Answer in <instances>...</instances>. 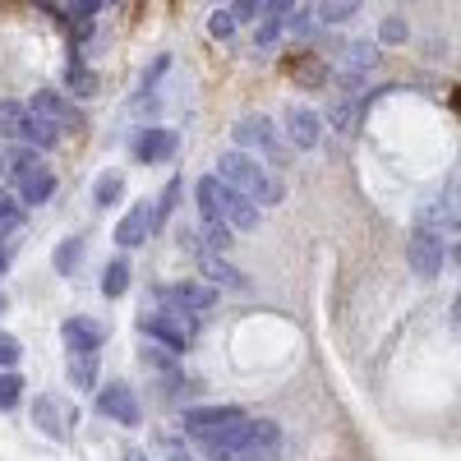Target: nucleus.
<instances>
[{
  "label": "nucleus",
  "mask_w": 461,
  "mask_h": 461,
  "mask_svg": "<svg viewBox=\"0 0 461 461\" xmlns=\"http://www.w3.org/2000/svg\"><path fill=\"white\" fill-rule=\"evenodd\" d=\"M5 304H10V300H5V291H0V314H5Z\"/></svg>",
  "instance_id": "45"
},
{
  "label": "nucleus",
  "mask_w": 461,
  "mask_h": 461,
  "mask_svg": "<svg viewBox=\"0 0 461 461\" xmlns=\"http://www.w3.org/2000/svg\"><path fill=\"white\" fill-rule=\"evenodd\" d=\"M180 189H185V180H180V176H171V180H167V189L158 194V203H152V230L171 221V212H176V203H180Z\"/></svg>",
  "instance_id": "26"
},
{
  "label": "nucleus",
  "mask_w": 461,
  "mask_h": 461,
  "mask_svg": "<svg viewBox=\"0 0 461 461\" xmlns=\"http://www.w3.org/2000/svg\"><path fill=\"white\" fill-rule=\"evenodd\" d=\"M5 267H10V249H5V245H0V273H5Z\"/></svg>",
  "instance_id": "44"
},
{
  "label": "nucleus",
  "mask_w": 461,
  "mask_h": 461,
  "mask_svg": "<svg viewBox=\"0 0 461 461\" xmlns=\"http://www.w3.org/2000/svg\"><path fill=\"white\" fill-rule=\"evenodd\" d=\"M286 74H291V79L300 84V88H323L328 79H332V69L323 65V56H314V51H291L286 56Z\"/></svg>",
  "instance_id": "17"
},
{
  "label": "nucleus",
  "mask_w": 461,
  "mask_h": 461,
  "mask_svg": "<svg viewBox=\"0 0 461 461\" xmlns=\"http://www.w3.org/2000/svg\"><path fill=\"white\" fill-rule=\"evenodd\" d=\"M240 461H277V452H254V456H240Z\"/></svg>",
  "instance_id": "43"
},
{
  "label": "nucleus",
  "mask_w": 461,
  "mask_h": 461,
  "mask_svg": "<svg viewBox=\"0 0 461 461\" xmlns=\"http://www.w3.org/2000/svg\"><path fill=\"white\" fill-rule=\"evenodd\" d=\"M230 245H236V230H230L226 221H203V230L194 236V249L199 254H212V258H226Z\"/></svg>",
  "instance_id": "22"
},
{
  "label": "nucleus",
  "mask_w": 461,
  "mask_h": 461,
  "mask_svg": "<svg viewBox=\"0 0 461 461\" xmlns=\"http://www.w3.org/2000/svg\"><path fill=\"white\" fill-rule=\"evenodd\" d=\"M51 263H56V273H60V277H74V267L84 263V240H79V236H65V240L56 245Z\"/></svg>",
  "instance_id": "25"
},
{
  "label": "nucleus",
  "mask_w": 461,
  "mask_h": 461,
  "mask_svg": "<svg viewBox=\"0 0 461 461\" xmlns=\"http://www.w3.org/2000/svg\"><path fill=\"white\" fill-rule=\"evenodd\" d=\"M356 10H360V5H319V10H314V23L332 28V23H346V19H356Z\"/></svg>",
  "instance_id": "35"
},
{
  "label": "nucleus",
  "mask_w": 461,
  "mask_h": 461,
  "mask_svg": "<svg viewBox=\"0 0 461 461\" xmlns=\"http://www.w3.org/2000/svg\"><path fill=\"white\" fill-rule=\"evenodd\" d=\"M32 425L42 429L51 443H69V425H79V411H74L65 397H56V393H42L32 402Z\"/></svg>",
  "instance_id": "5"
},
{
  "label": "nucleus",
  "mask_w": 461,
  "mask_h": 461,
  "mask_svg": "<svg viewBox=\"0 0 461 461\" xmlns=\"http://www.w3.org/2000/svg\"><path fill=\"white\" fill-rule=\"evenodd\" d=\"M65 88H69L74 97H97V88H102V79L84 65V56H79V51H69V65H65Z\"/></svg>",
  "instance_id": "21"
},
{
  "label": "nucleus",
  "mask_w": 461,
  "mask_h": 461,
  "mask_svg": "<svg viewBox=\"0 0 461 461\" xmlns=\"http://www.w3.org/2000/svg\"><path fill=\"white\" fill-rule=\"evenodd\" d=\"M139 332L148 337V346H162V351L180 356V351H189V341H194V319H180L171 310H152V314L143 310Z\"/></svg>",
  "instance_id": "3"
},
{
  "label": "nucleus",
  "mask_w": 461,
  "mask_h": 461,
  "mask_svg": "<svg viewBox=\"0 0 461 461\" xmlns=\"http://www.w3.org/2000/svg\"><path fill=\"white\" fill-rule=\"evenodd\" d=\"M121 194H125V176H121V171H106V176H97V185H93V203H97V208L121 203Z\"/></svg>",
  "instance_id": "27"
},
{
  "label": "nucleus",
  "mask_w": 461,
  "mask_h": 461,
  "mask_svg": "<svg viewBox=\"0 0 461 461\" xmlns=\"http://www.w3.org/2000/svg\"><path fill=\"white\" fill-rule=\"evenodd\" d=\"M176 130H167V125H148V130H139V139H134V158L139 162H167V158H176Z\"/></svg>",
  "instance_id": "15"
},
{
  "label": "nucleus",
  "mask_w": 461,
  "mask_h": 461,
  "mask_svg": "<svg viewBox=\"0 0 461 461\" xmlns=\"http://www.w3.org/2000/svg\"><path fill=\"white\" fill-rule=\"evenodd\" d=\"M130 291V263L125 258H111L106 267H102V295L106 300H121Z\"/></svg>",
  "instance_id": "24"
},
{
  "label": "nucleus",
  "mask_w": 461,
  "mask_h": 461,
  "mask_svg": "<svg viewBox=\"0 0 461 461\" xmlns=\"http://www.w3.org/2000/svg\"><path fill=\"white\" fill-rule=\"evenodd\" d=\"M0 134L19 139V148H32V152H51V148L65 139L51 121L32 115L23 102H0Z\"/></svg>",
  "instance_id": "2"
},
{
  "label": "nucleus",
  "mask_w": 461,
  "mask_h": 461,
  "mask_svg": "<svg viewBox=\"0 0 461 461\" xmlns=\"http://www.w3.org/2000/svg\"><path fill=\"white\" fill-rule=\"evenodd\" d=\"M60 341H65V351L69 360H97L102 356V346H106V328L93 323V319H65L60 323Z\"/></svg>",
  "instance_id": "10"
},
{
  "label": "nucleus",
  "mask_w": 461,
  "mask_h": 461,
  "mask_svg": "<svg viewBox=\"0 0 461 461\" xmlns=\"http://www.w3.org/2000/svg\"><path fill=\"white\" fill-rule=\"evenodd\" d=\"M199 267H203V277L212 282V291H217V286H230V291H245V286H249L240 267H236V263H226V258L199 254Z\"/></svg>",
  "instance_id": "20"
},
{
  "label": "nucleus",
  "mask_w": 461,
  "mask_h": 461,
  "mask_svg": "<svg viewBox=\"0 0 461 461\" xmlns=\"http://www.w3.org/2000/svg\"><path fill=\"white\" fill-rule=\"evenodd\" d=\"M148 236H152V203L143 199V203H134V208L121 217V226H115V245L139 249V245H148Z\"/></svg>",
  "instance_id": "16"
},
{
  "label": "nucleus",
  "mask_w": 461,
  "mask_h": 461,
  "mask_svg": "<svg viewBox=\"0 0 461 461\" xmlns=\"http://www.w3.org/2000/svg\"><path fill=\"white\" fill-rule=\"evenodd\" d=\"M32 115H42V121H51L60 134H79L88 121H84V111L79 106H74L65 93H56V88H42V93H32L28 102H23Z\"/></svg>",
  "instance_id": "6"
},
{
  "label": "nucleus",
  "mask_w": 461,
  "mask_h": 461,
  "mask_svg": "<svg viewBox=\"0 0 461 461\" xmlns=\"http://www.w3.org/2000/svg\"><path fill=\"white\" fill-rule=\"evenodd\" d=\"M212 176H217L221 185H230V189H240V194H245L258 212L286 199V185H282V180H273V176H267V167H258V158H249V152H240V148L221 152Z\"/></svg>",
  "instance_id": "1"
},
{
  "label": "nucleus",
  "mask_w": 461,
  "mask_h": 461,
  "mask_svg": "<svg viewBox=\"0 0 461 461\" xmlns=\"http://www.w3.org/2000/svg\"><path fill=\"white\" fill-rule=\"evenodd\" d=\"M167 65H171V56H158V60H152V69H143V79H139V93H143V97L158 88V79L167 74Z\"/></svg>",
  "instance_id": "38"
},
{
  "label": "nucleus",
  "mask_w": 461,
  "mask_h": 461,
  "mask_svg": "<svg viewBox=\"0 0 461 461\" xmlns=\"http://www.w3.org/2000/svg\"><path fill=\"white\" fill-rule=\"evenodd\" d=\"M37 167H42V158H37V152L32 148H19V143H10V148H0V176H5L14 189L37 171Z\"/></svg>",
  "instance_id": "18"
},
{
  "label": "nucleus",
  "mask_w": 461,
  "mask_h": 461,
  "mask_svg": "<svg viewBox=\"0 0 461 461\" xmlns=\"http://www.w3.org/2000/svg\"><path fill=\"white\" fill-rule=\"evenodd\" d=\"M282 28L295 37V42H304V37H314V28H319V23H314V10H291Z\"/></svg>",
  "instance_id": "30"
},
{
  "label": "nucleus",
  "mask_w": 461,
  "mask_h": 461,
  "mask_svg": "<svg viewBox=\"0 0 461 461\" xmlns=\"http://www.w3.org/2000/svg\"><path fill=\"white\" fill-rule=\"evenodd\" d=\"M291 10H295V5H263V10H258V37H254V42H258V47H277L282 23H286Z\"/></svg>",
  "instance_id": "23"
},
{
  "label": "nucleus",
  "mask_w": 461,
  "mask_h": 461,
  "mask_svg": "<svg viewBox=\"0 0 461 461\" xmlns=\"http://www.w3.org/2000/svg\"><path fill=\"white\" fill-rule=\"evenodd\" d=\"M236 143H240V152H245V148L263 152V158L273 162V167L286 162V148L277 143V125L267 121V115H245V121L236 125ZM254 152H249V158H254Z\"/></svg>",
  "instance_id": "7"
},
{
  "label": "nucleus",
  "mask_w": 461,
  "mask_h": 461,
  "mask_svg": "<svg viewBox=\"0 0 461 461\" xmlns=\"http://www.w3.org/2000/svg\"><path fill=\"white\" fill-rule=\"evenodd\" d=\"M406 32H411L406 19H402V14H388V19L378 23V42H393V47H397V42H406Z\"/></svg>",
  "instance_id": "36"
},
{
  "label": "nucleus",
  "mask_w": 461,
  "mask_h": 461,
  "mask_svg": "<svg viewBox=\"0 0 461 461\" xmlns=\"http://www.w3.org/2000/svg\"><path fill=\"white\" fill-rule=\"evenodd\" d=\"M139 360H143L148 369H158V374H171V369H176V356H171V351H162V346H143Z\"/></svg>",
  "instance_id": "34"
},
{
  "label": "nucleus",
  "mask_w": 461,
  "mask_h": 461,
  "mask_svg": "<svg viewBox=\"0 0 461 461\" xmlns=\"http://www.w3.org/2000/svg\"><path fill=\"white\" fill-rule=\"evenodd\" d=\"M411 230H425V236H438V240H452V245H456V203H452V199L420 203Z\"/></svg>",
  "instance_id": "13"
},
{
  "label": "nucleus",
  "mask_w": 461,
  "mask_h": 461,
  "mask_svg": "<svg viewBox=\"0 0 461 461\" xmlns=\"http://www.w3.org/2000/svg\"><path fill=\"white\" fill-rule=\"evenodd\" d=\"M158 300L167 304L171 314H203V310H212L217 304V291L212 286H203V282H171V286H158Z\"/></svg>",
  "instance_id": "11"
},
{
  "label": "nucleus",
  "mask_w": 461,
  "mask_h": 461,
  "mask_svg": "<svg viewBox=\"0 0 461 461\" xmlns=\"http://www.w3.org/2000/svg\"><path fill=\"white\" fill-rule=\"evenodd\" d=\"M167 461H194V456H189V452H180V447L171 443V447H167Z\"/></svg>",
  "instance_id": "41"
},
{
  "label": "nucleus",
  "mask_w": 461,
  "mask_h": 461,
  "mask_svg": "<svg viewBox=\"0 0 461 461\" xmlns=\"http://www.w3.org/2000/svg\"><path fill=\"white\" fill-rule=\"evenodd\" d=\"M406 258H411V267H415L420 277H438L443 263L456 258V245H452V240H438V236H425V230H411Z\"/></svg>",
  "instance_id": "8"
},
{
  "label": "nucleus",
  "mask_w": 461,
  "mask_h": 461,
  "mask_svg": "<svg viewBox=\"0 0 461 461\" xmlns=\"http://www.w3.org/2000/svg\"><path fill=\"white\" fill-rule=\"evenodd\" d=\"M19 356H23V346H19V337H14V332H5V328H0V369H14V365H19Z\"/></svg>",
  "instance_id": "37"
},
{
  "label": "nucleus",
  "mask_w": 461,
  "mask_h": 461,
  "mask_svg": "<svg viewBox=\"0 0 461 461\" xmlns=\"http://www.w3.org/2000/svg\"><path fill=\"white\" fill-rule=\"evenodd\" d=\"M23 397V378L14 369H0V411H14Z\"/></svg>",
  "instance_id": "29"
},
{
  "label": "nucleus",
  "mask_w": 461,
  "mask_h": 461,
  "mask_svg": "<svg viewBox=\"0 0 461 461\" xmlns=\"http://www.w3.org/2000/svg\"><path fill=\"white\" fill-rule=\"evenodd\" d=\"M19 221H23V208L14 203V194H10V189L0 185V230H14Z\"/></svg>",
  "instance_id": "32"
},
{
  "label": "nucleus",
  "mask_w": 461,
  "mask_h": 461,
  "mask_svg": "<svg viewBox=\"0 0 461 461\" xmlns=\"http://www.w3.org/2000/svg\"><path fill=\"white\" fill-rule=\"evenodd\" d=\"M282 134L291 139V148H300V152H310V148H319V139H323V115L314 111V106H286L282 111Z\"/></svg>",
  "instance_id": "12"
},
{
  "label": "nucleus",
  "mask_w": 461,
  "mask_h": 461,
  "mask_svg": "<svg viewBox=\"0 0 461 461\" xmlns=\"http://www.w3.org/2000/svg\"><path fill=\"white\" fill-rule=\"evenodd\" d=\"M125 461H148V452L143 447H125Z\"/></svg>",
  "instance_id": "42"
},
{
  "label": "nucleus",
  "mask_w": 461,
  "mask_h": 461,
  "mask_svg": "<svg viewBox=\"0 0 461 461\" xmlns=\"http://www.w3.org/2000/svg\"><path fill=\"white\" fill-rule=\"evenodd\" d=\"M69 388H93L97 383V360H69Z\"/></svg>",
  "instance_id": "31"
},
{
  "label": "nucleus",
  "mask_w": 461,
  "mask_h": 461,
  "mask_svg": "<svg viewBox=\"0 0 461 461\" xmlns=\"http://www.w3.org/2000/svg\"><path fill=\"white\" fill-rule=\"evenodd\" d=\"M217 199H221V180H217V176H203V180L194 185V203H199L203 221H217Z\"/></svg>",
  "instance_id": "28"
},
{
  "label": "nucleus",
  "mask_w": 461,
  "mask_h": 461,
  "mask_svg": "<svg viewBox=\"0 0 461 461\" xmlns=\"http://www.w3.org/2000/svg\"><path fill=\"white\" fill-rule=\"evenodd\" d=\"M217 221H226L230 230H254L258 221H263V212L240 194V189H230V185H221V199H217Z\"/></svg>",
  "instance_id": "14"
},
{
  "label": "nucleus",
  "mask_w": 461,
  "mask_h": 461,
  "mask_svg": "<svg viewBox=\"0 0 461 461\" xmlns=\"http://www.w3.org/2000/svg\"><path fill=\"white\" fill-rule=\"evenodd\" d=\"M245 411L240 406H185L180 411V429L189 434V438H217V434H226V429H236V425H245Z\"/></svg>",
  "instance_id": "4"
},
{
  "label": "nucleus",
  "mask_w": 461,
  "mask_h": 461,
  "mask_svg": "<svg viewBox=\"0 0 461 461\" xmlns=\"http://www.w3.org/2000/svg\"><path fill=\"white\" fill-rule=\"evenodd\" d=\"M236 28H240V23L230 19V5H226V10H212V14H208V32L217 37V42H226V37H236Z\"/></svg>",
  "instance_id": "33"
},
{
  "label": "nucleus",
  "mask_w": 461,
  "mask_h": 461,
  "mask_svg": "<svg viewBox=\"0 0 461 461\" xmlns=\"http://www.w3.org/2000/svg\"><path fill=\"white\" fill-rule=\"evenodd\" d=\"M258 10H263V5H254V0H240V5H230V19L245 23V19H258Z\"/></svg>",
  "instance_id": "40"
},
{
  "label": "nucleus",
  "mask_w": 461,
  "mask_h": 461,
  "mask_svg": "<svg viewBox=\"0 0 461 461\" xmlns=\"http://www.w3.org/2000/svg\"><path fill=\"white\" fill-rule=\"evenodd\" d=\"M97 411L106 415V420H115V425H125V429H139L143 425V406H139V397H134V388L130 383H106V388H97Z\"/></svg>",
  "instance_id": "9"
},
{
  "label": "nucleus",
  "mask_w": 461,
  "mask_h": 461,
  "mask_svg": "<svg viewBox=\"0 0 461 461\" xmlns=\"http://www.w3.org/2000/svg\"><path fill=\"white\" fill-rule=\"evenodd\" d=\"M328 121H332V130H351V97H341V102H332L328 106Z\"/></svg>",
  "instance_id": "39"
},
{
  "label": "nucleus",
  "mask_w": 461,
  "mask_h": 461,
  "mask_svg": "<svg viewBox=\"0 0 461 461\" xmlns=\"http://www.w3.org/2000/svg\"><path fill=\"white\" fill-rule=\"evenodd\" d=\"M56 194V171L51 167H37L23 185H19V208H42Z\"/></svg>",
  "instance_id": "19"
}]
</instances>
